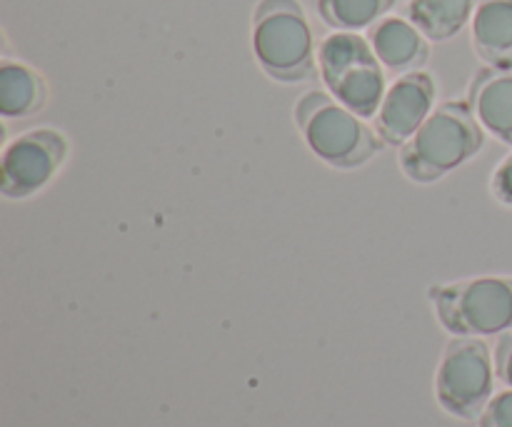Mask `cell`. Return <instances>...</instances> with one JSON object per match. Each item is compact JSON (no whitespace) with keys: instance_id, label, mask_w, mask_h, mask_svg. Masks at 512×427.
<instances>
[{"instance_id":"1","label":"cell","mask_w":512,"mask_h":427,"mask_svg":"<svg viewBox=\"0 0 512 427\" xmlns=\"http://www.w3.org/2000/svg\"><path fill=\"white\" fill-rule=\"evenodd\" d=\"M483 125L475 118L470 103L435 105L418 133L400 145V170L413 183L428 185L445 178L483 150Z\"/></svg>"},{"instance_id":"2","label":"cell","mask_w":512,"mask_h":427,"mask_svg":"<svg viewBox=\"0 0 512 427\" xmlns=\"http://www.w3.org/2000/svg\"><path fill=\"white\" fill-rule=\"evenodd\" d=\"M295 123L313 155L340 170L360 168L383 148L378 130L323 90H308L295 103Z\"/></svg>"},{"instance_id":"3","label":"cell","mask_w":512,"mask_h":427,"mask_svg":"<svg viewBox=\"0 0 512 427\" xmlns=\"http://www.w3.org/2000/svg\"><path fill=\"white\" fill-rule=\"evenodd\" d=\"M253 53L280 83H303L315 73V43L298 0H260L253 15Z\"/></svg>"},{"instance_id":"4","label":"cell","mask_w":512,"mask_h":427,"mask_svg":"<svg viewBox=\"0 0 512 427\" xmlns=\"http://www.w3.org/2000/svg\"><path fill=\"white\" fill-rule=\"evenodd\" d=\"M320 78L338 103L360 118H375L388 93L385 68L368 38L358 33L328 35L318 48Z\"/></svg>"},{"instance_id":"5","label":"cell","mask_w":512,"mask_h":427,"mask_svg":"<svg viewBox=\"0 0 512 427\" xmlns=\"http://www.w3.org/2000/svg\"><path fill=\"white\" fill-rule=\"evenodd\" d=\"M435 315L448 333L488 338L512 328V278H470L430 290Z\"/></svg>"},{"instance_id":"6","label":"cell","mask_w":512,"mask_h":427,"mask_svg":"<svg viewBox=\"0 0 512 427\" xmlns=\"http://www.w3.org/2000/svg\"><path fill=\"white\" fill-rule=\"evenodd\" d=\"M495 375V360L485 340L455 335L435 373V398L453 418L480 420L493 398Z\"/></svg>"},{"instance_id":"7","label":"cell","mask_w":512,"mask_h":427,"mask_svg":"<svg viewBox=\"0 0 512 427\" xmlns=\"http://www.w3.org/2000/svg\"><path fill=\"white\" fill-rule=\"evenodd\" d=\"M68 143L55 130H30L5 148L0 163V193L10 200H23L43 190L63 165Z\"/></svg>"},{"instance_id":"8","label":"cell","mask_w":512,"mask_h":427,"mask_svg":"<svg viewBox=\"0 0 512 427\" xmlns=\"http://www.w3.org/2000/svg\"><path fill=\"white\" fill-rule=\"evenodd\" d=\"M435 110V83L423 70L395 80L375 115V130L385 145H405Z\"/></svg>"},{"instance_id":"9","label":"cell","mask_w":512,"mask_h":427,"mask_svg":"<svg viewBox=\"0 0 512 427\" xmlns=\"http://www.w3.org/2000/svg\"><path fill=\"white\" fill-rule=\"evenodd\" d=\"M368 43L373 45L385 73H393L398 78L420 70L430 58L428 38L408 18H398V15H385L373 28H368Z\"/></svg>"},{"instance_id":"10","label":"cell","mask_w":512,"mask_h":427,"mask_svg":"<svg viewBox=\"0 0 512 427\" xmlns=\"http://www.w3.org/2000/svg\"><path fill=\"white\" fill-rule=\"evenodd\" d=\"M468 103L475 118L500 143L512 145V73L510 70L483 68L473 78Z\"/></svg>"},{"instance_id":"11","label":"cell","mask_w":512,"mask_h":427,"mask_svg":"<svg viewBox=\"0 0 512 427\" xmlns=\"http://www.w3.org/2000/svg\"><path fill=\"white\" fill-rule=\"evenodd\" d=\"M470 35L475 53L488 68L512 70V0H478Z\"/></svg>"},{"instance_id":"12","label":"cell","mask_w":512,"mask_h":427,"mask_svg":"<svg viewBox=\"0 0 512 427\" xmlns=\"http://www.w3.org/2000/svg\"><path fill=\"white\" fill-rule=\"evenodd\" d=\"M478 0H410L405 15L428 40L455 38L473 20Z\"/></svg>"},{"instance_id":"13","label":"cell","mask_w":512,"mask_h":427,"mask_svg":"<svg viewBox=\"0 0 512 427\" xmlns=\"http://www.w3.org/2000/svg\"><path fill=\"white\" fill-rule=\"evenodd\" d=\"M45 80L33 68L13 60L0 65V113L5 118H28L45 105Z\"/></svg>"},{"instance_id":"14","label":"cell","mask_w":512,"mask_h":427,"mask_svg":"<svg viewBox=\"0 0 512 427\" xmlns=\"http://www.w3.org/2000/svg\"><path fill=\"white\" fill-rule=\"evenodd\" d=\"M398 0H318V13L325 25L343 33H360L383 20Z\"/></svg>"},{"instance_id":"15","label":"cell","mask_w":512,"mask_h":427,"mask_svg":"<svg viewBox=\"0 0 512 427\" xmlns=\"http://www.w3.org/2000/svg\"><path fill=\"white\" fill-rule=\"evenodd\" d=\"M480 427H512V388L490 398L480 415Z\"/></svg>"},{"instance_id":"16","label":"cell","mask_w":512,"mask_h":427,"mask_svg":"<svg viewBox=\"0 0 512 427\" xmlns=\"http://www.w3.org/2000/svg\"><path fill=\"white\" fill-rule=\"evenodd\" d=\"M490 188H493V195L500 203L512 208V153L495 168L493 178H490Z\"/></svg>"},{"instance_id":"17","label":"cell","mask_w":512,"mask_h":427,"mask_svg":"<svg viewBox=\"0 0 512 427\" xmlns=\"http://www.w3.org/2000/svg\"><path fill=\"white\" fill-rule=\"evenodd\" d=\"M495 373L508 388H512V333L503 335L495 348Z\"/></svg>"}]
</instances>
